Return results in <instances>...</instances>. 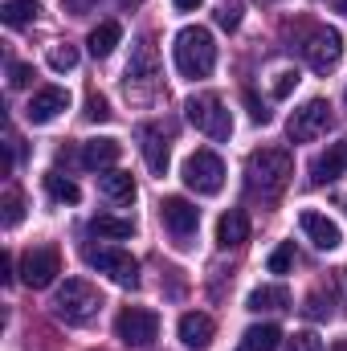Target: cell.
Listing matches in <instances>:
<instances>
[{"instance_id":"22","label":"cell","mask_w":347,"mask_h":351,"mask_svg":"<svg viewBox=\"0 0 347 351\" xmlns=\"http://www.w3.org/2000/svg\"><path fill=\"white\" fill-rule=\"evenodd\" d=\"M119 41H123V25H119V21H102V25H94V33H90L86 45H90L94 58H110Z\"/></svg>"},{"instance_id":"29","label":"cell","mask_w":347,"mask_h":351,"mask_svg":"<svg viewBox=\"0 0 347 351\" xmlns=\"http://www.w3.org/2000/svg\"><path fill=\"white\" fill-rule=\"evenodd\" d=\"M78 66V45H53L49 49V70H58V74H66V70H74Z\"/></svg>"},{"instance_id":"31","label":"cell","mask_w":347,"mask_h":351,"mask_svg":"<svg viewBox=\"0 0 347 351\" xmlns=\"http://www.w3.org/2000/svg\"><path fill=\"white\" fill-rule=\"evenodd\" d=\"M286 351H323V339H319L315 331H294V335L286 339Z\"/></svg>"},{"instance_id":"9","label":"cell","mask_w":347,"mask_h":351,"mask_svg":"<svg viewBox=\"0 0 347 351\" xmlns=\"http://www.w3.org/2000/svg\"><path fill=\"white\" fill-rule=\"evenodd\" d=\"M86 262L94 265L98 274H106L115 286H127V290L139 286V262H135L127 250H86Z\"/></svg>"},{"instance_id":"24","label":"cell","mask_w":347,"mask_h":351,"mask_svg":"<svg viewBox=\"0 0 347 351\" xmlns=\"http://www.w3.org/2000/svg\"><path fill=\"white\" fill-rule=\"evenodd\" d=\"M45 192H49L58 204H78V200H82V188L62 172H45Z\"/></svg>"},{"instance_id":"16","label":"cell","mask_w":347,"mask_h":351,"mask_svg":"<svg viewBox=\"0 0 347 351\" xmlns=\"http://www.w3.org/2000/svg\"><path fill=\"white\" fill-rule=\"evenodd\" d=\"M119 156H123V143L110 139V135H102V139H86V143H82V168H90V172H106V168H115Z\"/></svg>"},{"instance_id":"4","label":"cell","mask_w":347,"mask_h":351,"mask_svg":"<svg viewBox=\"0 0 347 351\" xmlns=\"http://www.w3.org/2000/svg\"><path fill=\"white\" fill-rule=\"evenodd\" d=\"M184 114H188V123H192L200 135H208V139H229V135H233V114H229V106H225L217 94H192V98L184 102Z\"/></svg>"},{"instance_id":"26","label":"cell","mask_w":347,"mask_h":351,"mask_svg":"<svg viewBox=\"0 0 347 351\" xmlns=\"http://www.w3.org/2000/svg\"><path fill=\"white\" fill-rule=\"evenodd\" d=\"M0 16H4L8 29H21V25H29V21L37 16V0H4Z\"/></svg>"},{"instance_id":"6","label":"cell","mask_w":347,"mask_h":351,"mask_svg":"<svg viewBox=\"0 0 347 351\" xmlns=\"http://www.w3.org/2000/svg\"><path fill=\"white\" fill-rule=\"evenodd\" d=\"M115 335L127 348H152L160 339V315L147 311V306H123L119 319H115Z\"/></svg>"},{"instance_id":"8","label":"cell","mask_w":347,"mask_h":351,"mask_svg":"<svg viewBox=\"0 0 347 351\" xmlns=\"http://www.w3.org/2000/svg\"><path fill=\"white\" fill-rule=\"evenodd\" d=\"M327 127H331V102H327V98H311V102H302V106L290 114L286 135H290V143H311V139H319Z\"/></svg>"},{"instance_id":"18","label":"cell","mask_w":347,"mask_h":351,"mask_svg":"<svg viewBox=\"0 0 347 351\" xmlns=\"http://www.w3.org/2000/svg\"><path fill=\"white\" fill-rule=\"evenodd\" d=\"M246 241H250V217H246V208H229L217 221V245L221 250H237Z\"/></svg>"},{"instance_id":"42","label":"cell","mask_w":347,"mask_h":351,"mask_svg":"<svg viewBox=\"0 0 347 351\" xmlns=\"http://www.w3.org/2000/svg\"><path fill=\"white\" fill-rule=\"evenodd\" d=\"M241 351H246V348H241Z\"/></svg>"},{"instance_id":"37","label":"cell","mask_w":347,"mask_h":351,"mask_svg":"<svg viewBox=\"0 0 347 351\" xmlns=\"http://www.w3.org/2000/svg\"><path fill=\"white\" fill-rule=\"evenodd\" d=\"M176 8H180V12H196V8H200V4H204V0H172Z\"/></svg>"},{"instance_id":"27","label":"cell","mask_w":347,"mask_h":351,"mask_svg":"<svg viewBox=\"0 0 347 351\" xmlns=\"http://www.w3.org/2000/svg\"><path fill=\"white\" fill-rule=\"evenodd\" d=\"M241 16H246V4H241V0H225V4H217V12H213L217 29H225V33L241 29Z\"/></svg>"},{"instance_id":"20","label":"cell","mask_w":347,"mask_h":351,"mask_svg":"<svg viewBox=\"0 0 347 351\" xmlns=\"http://www.w3.org/2000/svg\"><path fill=\"white\" fill-rule=\"evenodd\" d=\"M90 233L106 237V241H127L135 233V221L131 217H115V213H98V217H90Z\"/></svg>"},{"instance_id":"30","label":"cell","mask_w":347,"mask_h":351,"mask_svg":"<svg viewBox=\"0 0 347 351\" xmlns=\"http://www.w3.org/2000/svg\"><path fill=\"white\" fill-rule=\"evenodd\" d=\"M270 274H290V265H294V241H282L274 254H270Z\"/></svg>"},{"instance_id":"28","label":"cell","mask_w":347,"mask_h":351,"mask_svg":"<svg viewBox=\"0 0 347 351\" xmlns=\"http://www.w3.org/2000/svg\"><path fill=\"white\" fill-rule=\"evenodd\" d=\"M0 208H4V217H0V221H4V229H16V225H21V217H25V196H21L16 188H8V192H4V200H0Z\"/></svg>"},{"instance_id":"40","label":"cell","mask_w":347,"mask_h":351,"mask_svg":"<svg viewBox=\"0 0 347 351\" xmlns=\"http://www.w3.org/2000/svg\"><path fill=\"white\" fill-rule=\"evenodd\" d=\"M344 298H347V269H344Z\"/></svg>"},{"instance_id":"41","label":"cell","mask_w":347,"mask_h":351,"mask_svg":"<svg viewBox=\"0 0 347 351\" xmlns=\"http://www.w3.org/2000/svg\"><path fill=\"white\" fill-rule=\"evenodd\" d=\"M344 98H347V90H344Z\"/></svg>"},{"instance_id":"25","label":"cell","mask_w":347,"mask_h":351,"mask_svg":"<svg viewBox=\"0 0 347 351\" xmlns=\"http://www.w3.org/2000/svg\"><path fill=\"white\" fill-rule=\"evenodd\" d=\"M246 351H278L282 348V331L274 327V323H261V327H250L246 331Z\"/></svg>"},{"instance_id":"35","label":"cell","mask_w":347,"mask_h":351,"mask_svg":"<svg viewBox=\"0 0 347 351\" xmlns=\"http://www.w3.org/2000/svg\"><path fill=\"white\" fill-rule=\"evenodd\" d=\"M302 311H307V319H315V323H319V319H331V298H323V294H311Z\"/></svg>"},{"instance_id":"21","label":"cell","mask_w":347,"mask_h":351,"mask_svg":"<svg viewBox=\"0 0 347 351\" xmlns=\"http://www.w3.org/2000/svg\"><path fill=\"white\" fill-rule=\"evenodd\" d=\"M347 172L344 164V152H339V143H331L323 156H315V164H311V180L315 184H331V180H339Z\"/></svg>"},{"instance_id":"15","label":"cell","mask_w":347,"mask_h":351,"mask_svg":"<svg viewBox=\"0 0 347 351\" xmlns=\"http://www.w3.org/2000/svg\"><path fill=\"white\" fill-rule=\"evenodd\" d=\"M135 135H139V152H143V164H147V172H152V176H164V172H168V160H172L164 131H160L156 123H143Z\"/></svg>"},{"instance_id":"38","label":"cell","mask_w":347,"mask_h":351,"mask_svg":"<svg viewBox=\"0 0 347 351\" xmlns=\"http://www.w3.org/2000/svg\"><path fill=\"white\" fill-rule=\"evenodd\" d=\"M335 12H344L347 16V0H335Z\"/></svg>"},{"instance_id":"34","label":"cell","mask_w":347,"mask_h":351,"mask_svg":"<svg viewBox=\"0 0 347 351\" xmlns=\"http://www.w3.org/2000/svg\"><path fill=\"white\" fill-rule=\"evenodd\" d=\"M33 78H37V74H33V66H25V62H12V66H8V86H12V90H25Z\"/></svg>"},{"instance_id":"10","label":"cell","mask_w":347,"mask_h":351,"mask_svg":"<svg viewBox=\"0 0 347 351\" xmlns=\"http://www.w3.org/2000/svg\"><path fill=\"white\" fill-rule=\"evenodd\" d=\"M58 274H62V254H58L53 245H37V250H29V254L21 258V282H25L29 290L53 286Z\"/></svg>"},{"instance_id":"13","label":"cell","mask_w":347,"mask_h":351,"mask_svg":"<svg viewBox=\"0 0 347 351\" xmlns=\"http://www.w3.org/2000/svg\"><path fill=\"white\" fill-rule=\"evenodd\" d=\"M298 229H302V233H307V241H311L315 250H323V254H331V250H339V245H344V233H339V225H335L327 213L307 208V213L298 217Z\"/></svg>"},{"instance_id":"5","label":"cell","mask_w":347,"mask_h":351,"mask_svg":"<svg viewBox=\"0 0 347 351\" xmlns=\"http://www.w3.org/2000/svg\"><path fill=\"white\" fill-rule=\"evenodd\" d=\"M184 184L196 192V196H217L221 188H225V164H221V156L217 152H208V147H200V152H192L188 160H184Z\"/></svg>"},{"instance_id":"36","label":"cell","mask_w":347,"mask_h":351,"mask_svg":"<svg viewBox=\"0 0 347 351\" xmlns=\"http://www.w3.org/2000/svg\"><path fill=\"white\" fill-rule=\"evenodd\" d=\"M246 102H250V119H254L258 127H265V123L274 119V110H270L265 102H258V94H246Z\"/></svg>"},{"instance_id":"39","label":"cell","mask_w":347,"mask_h":351,"mask_svg":"<svg viewBox=\"0 0 347 351\" xmlns=\"http://www.w3.org/2000/svg\"><path fill=\"white\" fill-rule=\"evenodd\" d=\"M339 152H344V164H347V135L339 139Z\"/></svg>"},{"instance_id":"33","label":"cell","mask_w":347,"mask_h":351,"mask_svg":"<svg viewBox=\"0 0 347 351\" xmlns=\"http://www.w3.org/2000/svg\"><path fill=\"white\" fill-rule=\"evenodd\" d=\"M82 114H86L90 123H106V119H110V102H106L102 94H90V98H86V110H82Z\"/></svg>"},{"instance_id":"11","label":"cell","mask_w":347,"mask_h":351,"mask_svg":"<svg viewBox=\"0 0 347 351\" xmlns=\"http://www.w3.org/2000/svg\"><path fill=\"white\" fill-rule=\"evenodd\" d=\"M302 58H307V66L315 70V74H327V70H335L339 66V58H344V37L335 33V29H315L311 37H307V45H302Z\"/></svg>"},{"instance_id":"3","label":"cell","mask_w":347,"mask_h":351,"mask_svg":"<svg viewBox=\"0 0 347 351\" xmlns=\"http://www.w3.org/2000/svg\"><path fill=\"white\" fill-rule=\"evenodd\" d=\"M98 311H102V294L90 286L86 278H66V282L58 286V294H53V315H58L62 323H70V327L90 323Z\"/></svg>"},{"instance_id":"17","label":"cell","mask_w":347,"mask_h":351,"mask_svg":"<svg viewBox=\"0 0 347 351\" xmlns=\"http://www.w3.org/2000/svg\"><path fill=\"white\" fill-rule=\"evenodd\" d=\"M213 335H217V323H213L208 315H200V311H188V315L180 319V339H184V348L204 351L208 343H213Z\"/></svg>"},{"instance_id":"1","label":"cell","mask_w":347,"mask_h":351,"mask_svg":"<svg viewBox=\"0 0 347 351\" xmlns=\"http://www.w3.org/2000/svg\"><path fill=\"white\" fill-rule=\"evenodd\" d=\"M290 176H294V160H290L286 147H258L246 160V184L261 200H278L286 192Z\"/></svg>"},{"instance_id":"19","label":"cell","mask_w":347,"mask_h":351,"mask_svg":"<svg viewBox=\"0 0 347 351\" xmlns=\"http://www.w3.org/2000/svg\"><path fill=\"white\" fill-rule=\"evenodd\" d=\"M98 188H102V196L115 200V204H131V200H135V180H131V172L106 168V172H98Z\"/></svg>"},{"instance_id":"14","label":"cell","mask_w":347,"mask_h":351,"mask_svg":"<svg viewBox=\"0 0 347 351\" xmlns=\"http://www.w3.org/2000/svg\"><path fill=\"white\" fill-rule=\"evenodd\" d=\"M70 106V90L62 86H41L33 98H29V106H25V119L33 123V127H45V123H53L62 110Z\"/></svg>"},{"instance_id":"7","label":"cell","mask_w":347,"mask_h":351,"mask_svg":"<svg viewBox=\"0 0 347 351\" xmlns=\"http://www.w3.org/2000/svg\"><path fill=\"white\" fill-rule=\"evenodd\" d=\"M160 221H164V229L172 233L176 245L188 250L192 237H196V229H200V208H196L192 200H184V196H164V200H160Z\"/></svg>"},{"instance_id":"23","label":"cell","mask_w":347,"mask_h":351,"mask_svg":"<svg viewBox=\"0 0 347 351\" xmlns=\"http://www.w3.org/2000/svg\"><path fill=\"white\" fill-rule=\"evenodd\" d=\"M246 306H250L254 315H261V311H286V306H290V290H286V286H258V290L246 298Z\"/></svg>"},{"instance_id":"2","label":"cell","mask_w":347,"mask_h":351,"mask_svg":"<svg viewBox=\"0 0 347 351\" xmlns=\"http://www.w3.org/2000/svg\"><path fill=\"white\" fill-rule=\"evenodd\" d=\"M172 53H176V70H180L184 78H208L213 66H217V41H213V33L200 29V25H188V29L176 33Z\"/></svg>"},{"instance_id":"12","label":"cell","mask_w":347,"mask_h":351,"mask_svg":"<svg viewBox=\"0 0 347 351\" xmlns=\"http://www.w3.org/2000/svg\"><path fill=\"white\" fill-rule=\"evenodd\" d=\"M160 78V53L152 45V37H139L135 49H131V62H127V90H147L156 86Z\"/></svg>"},{"instance_id":"32","label":"cell","mask_w":347,"mask_h":351,"mask_svg":"<svg viewBox=\"0 0 347 351\" xmlns=\"http://www.w3.org/2000/svg\"><path fill=\"white\" fill-rule=\"evenodd\" d=\"M298 82H302L298 70H278V74H274V98H290Z\"/></svg>"}]
</instances>
